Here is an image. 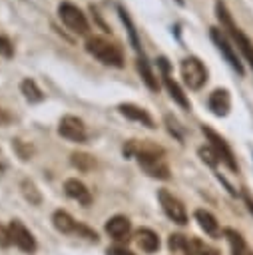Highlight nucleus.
I'll return each instance as SVG.
<instances>
[{"label":"nucleus","mask_w":253,"mask_h":255,"mask_svg":"<svg viewBox=\"0 0 253 255\" xmlns=\"http://www.w3.org/2000/svg\"><path fill=\"white\" fill-rule=\"evenodd\" d=\"M243 201H245V205H247V209H249V213L253 215V197L247 193V191H243Z\"/></svg>","instance_id":"2f4dec72"},{"label":"nucleus","mask_w":253,"mask_h":255,"mask_svg":"<svg viewBox=\"0 0 253 255\" xmlns=\"http://www.w3.org/2000/svg\"><path fill=\"white\" fill-rule=\"evenodd\" d=\"M52 221H54V227L58 229V231H62V233H70V235H80V237H86V239H90V241H98V235H96V231H92V229H88L86 225H82V223H78L68 211H62V209H58L56 213H54V217H52Z\"/></svg>","instance_id":"6e6552de"},{"label":"nucleus","mask_w":253,"mask_h":255,"mask_svg":"<svg viewBox=\"0 0 253 255\" xmlns=\"http://www.w3.org/2000/svg\"><path fill=\"white\" fill-rule=\"evenodd\" d=\"M165 124L169 126V133H171V135H175V139H177V141H181L183 137H181V133H179V129H177V122H175V118L167 114V116H165Z\"/></svg>","instance_id":"c85d7f7f"},{"label":"nucleus","mask_w":253,"mask_h":255,"mask_svg":"<svg viewBox=\"0 0 253 255\" xmlns=\"http://www.w3.org/2000/svg\"><path fill=\"white\" fill-rule=\"evenodd\" d=\"M108 255H135V253H131L126 247H110L108 249Z\"/></svg>","instance_id":"7c9ffc66"},{"label":"nucleus","mask_w":253,"mask_h":255,"mask_svg":"<svg viewBox=\"0 0 253 255\" xmlns=\"http://www.w3.org/2000/svg\"><path fill=\"white\" fill-rule=\"evenodd\" d=\"M22 193H24V197H26L30 203H34V205H38V203L42 201L40 191L36 189V185H34L30 179H24V181H22Z\"/></svg>","instance_id":"393cba45"},{"label":"nucleus","mask_w":253,"mask_h":255,"mask_svg":"<svg viewBox=\"0 0 253 255\" xmlns=\"http://www.w3.org/2000/svg\"><path fill=\"white\" fill-rule=\"evenodd\" d=\"M209 38H211V42L215 44V48L219 50V54L223 56V60L231 66V70H233V72H237V76H243V74H245L243 62H241V58L237 56L235 46H231V44H229V40H227L225 32H223L221 28H209Z\"/></svg>","instance_id":"20e7f679"},{"label":"nucleus","mask_w":253,"mask_h":255,"mask_svg":"<svg viewBox=\"0 0 253 255\" xmlns=\"http://www.w3.org/2000/svg\"><path fill=\"white\" fill-rule=\"evenodd\" d=\"M195 219H197L199 227H201L209 237H219V235H221V231H219V223H217V219H215L209 211H205V209H197V211H195Z\"/></svg>","instance_id":"412c9836"},{"label":"nucleus","mask_w":253,"mask_h":255,"mask_svg":"<svg viewBox=\"0 0 253 255\" xmlns=\"http://www.w3.org/2000/svg\"><path fill=\"white\" fill-rule=\"evenodd\" d=\"M0 56H4V58H12L14 56V46L6 36H0Z\"/></svg>","instance_id":"bb28decb"},{"label":"nucleus","mask_w":253,"mask_h":255,"mask_svg":"<svg viewBox=\"0 0 253 255\" xmlns=\"http://www.w3.org/2000/svg\"><path fill=\"white\" fill-rule=\"evenodd\" d=\"M8 229H10L12 241H14L22 251H26V253H34V251H36V239H34V235L26 229V225H24L22 221L12 219V223H10Z\"/></svg>","instance_id":"9b49d317"},{"label":"nucleus","mask_w":253,"mask_h":255,"mask_svg":"<svg viewBox=\"0 0 253 255\" xmlns=\"http://www.w3.org/2000/svg\"><path fill=\"white\" fill-rule=\"evenodd\" d=\"M135 68H137L141 80L145 82V86H147L151 92H157V90H159V82H157V76L153 74L151 64H149V60L145 58V54H143V56H137V60H135Z\"/></svg>","instance_id":"f3484780"},{"label":"nucleus","mask_w":253,"mask_h":255,"mask_svg":"<svg viewBox=\"0 0 253 255\" xmlns=\"http://www.w3.org/2000/svg\"><path fill=\"white\" fill-rule=\"evenodd\" d=\"M118 110H120V114L122 116H126L127 120H133V122H139L141 126H145V128H149V129H153L155 128V124H153V118L147 114V110H143V108H139V106H135V104H120L118 106Z\"/></svg>","instance_id":"4468645a"},{"label":"nucleus","mask_w":253,"mask_h":255,"mask_svg":"<svg viewBox=\"0 0 253 255\" xmlns=\"http://www.w3.org/2000/svg\"><path fill=\"white\" fill-rule=\"evenodd\" d=\"M201 131L205 133V137H207V141H209V147L215 151V155L219 157V161H223V163L227 165V169L235 173L239 167H237V161H235L233 151H231V147L227 145V141H225L217 131H213L209 126H201Z\"/></svg>","instance_id":"0eeeda50"},{"label":"nucleus","mask_w":253,"mask_h":255,"mask_svg":"<svg viewBox=\"0 0 253 255\" xmlns=\"http://www.w3.org/2000/svg\"><path fill=\"white\" fill-rule=\"evenodd\" d=\"M0 169H4V161H2V151H0Z\"/></svg>","instance_id":"72a5a7b5"},{"label":"nucleus","mask_w":253,"mask_h":255,"mask_svg":"<svg viewBox=\"0 0 253 255\" xmlns=\"http://www.w3.org/2000/svg\"><path fill=\"white\" fill-rule=\"evenodd\" d=\"M161 78H163V86H165V90L169 92L171 100H173L177 106H181L183 110H191V102H189L187 94L181 90V86H179L169 74H161Z\"/></svg>","instance_id":"dca6fc26"},{"label":"nucleus","mask_w":253,"mask_h":255,"mask_svg":"<svg viewBox=\"0 0 253 255\" xmlns=\"http://www.w3.org/2000/svg\"><path fill=\"white\" fill-rule=\"evenodd\" d=\"M223 235L229 241L231 255H253V249H249V245L245 243V239L241 237V233H237L235 229L227 227V229H223Z\"/></svg>","instance_id":"a211bd4d"},{"label":"nucleus","mask_w":253,"mask_h":255,"mask_svg":"<svg viewBox=\"0 0 253 255\" xmlns=\"http://www.w3.org/2000/svg\"><path fill=\"white\" fill-rule=\"evenodd\" d=\"M139 165H141V169H143L147 175H151V177L169 179V167H167V163H165V157H161V159H151V161H143V163H139Z\"/></svg>","instance_id":"4be33fe9"},{"label":"nucleus","mask_w":253,"mask_h":255,"mask_svg":"<svg viewBox=\"0 0 253 255\" xmlns=\"http://www.w3.org/2000/svg\"><path fill=\"white\" fill-rule=\"evenodd\" d=\"M135 241H137V245L145 253H155L159 249V237H157V233L151 231V229H147V227H143V229H139L135 233Z\"/></svg>","instance_id":"aec40b11"},{"label":"nucleus","mask_w":253,"mask_h":255,"mask_svg":"<svg viewBox=\"0 0 253 255\" xmlns=\"http://www.w3.org/2000/svg\"><path fill=\"white\" fill-rule=\"evenodd\" d=\"M8 122H10V114L0 108V126H2V124H8Z\"/></svg>","instance_id":"473e14b6"},{"label":"nucleus","mask_w":253,"mask_h":255,"mask_svg":"<svg viewBox=\"0 0 253 255\" xmlns=\"http://www.w3.org/2000/svg\"><path fill=\"white\" fill-rule=\"evenodd\" d=\"M207 108H209V112L213 116L225 118L229 114V110H231V96H229V92L225 88H215L209 94V98H207Z\"/></svg>","instance_id":"f8f14e48"},{"label":"nucleus","mask_w":253,"mask_h":255,"mask_svg":"<svg viewBox=\"0 0 253 255\" xmlns=\"http://www.w3.org/2000/svg\"><path fill=\"white\" fill-rule=\"evenodd\" d=\"M106 231L110 237H114L116 241H127L129 239V233H131V223L127 217L124 215H114L108 219L106 223Z\"/></svg>","instance_id":"ddd939ff"},{"label":"nucleus","mask_w":253,"mask_h":255,"mask_svg":"<svg viewBox=\"0 0 253 255\" xmlns=\"http://www.w3.org/2000/svg\"><path fill=\"white\" fill-rule=\"evenodd\" d=\"M157 199H159V203H161L163 213H165L171 221H175L177 225H185V223H187L185 207H183V203H181L177 197H173L167 189H159V191H157Z\"/></svg>","instance_id":"1a4fd4ad"},{"label":"nucleus","mask_w":253,"mask_h":255,"mask_svg":"<svg viewBox=\"0 0 253 255\" xmlns=\"http://www.w3.org/2000/svg\"><path fill=\"white\" fill-rule=\"evenodd\" d=\"M86 52L90 56H94L96 60H100L106 66H114V68H122L124 66V52L118 44L110 42L104 36H90L86 40Z\"/></svg>","instance_id":"f03ea898"},{"label":"nucleus","mask_w":253,"mask_h":255,"mask_svg":"<svg viewBox=\"0 0 253 255\" xmlns=\"http://www.w3.org/2000/svg\"><path fill=\"white\" fill-rule=\"evenodd\" d=\"M215 18L219 20L221 30H225V32L233 38L235 50L241 52L243 60L249 64V68H251V72H253V42L243 34L241 28L235 26V22H233V18H231V14H229V10H227V6H225L223 0H215Z\"/></svg>","instance_id":"f257e3e1"},{"label":"nucleus","mask_w":253,"mask_h":255,"mask_svg":"<svg viewBox=\"0 0 253 255\" xmlns=\"http://www.w3.org/2000/svg\"><path fill=\"white\" fill-rule=\"evenodd\" d=\"M175 2H177V4H179V6H183V4H185V2H183V0H175Z\"/></svg>","instance_id":"f704fd0d"},{"label":"nucleus","mask_w":253,"mask_h":255,"mask_svg":"<svg viewBox=\"0 0 253 255\" xmlns=\"http://www.w3.org/2000/svg\"><path fill=\"white\" fill-rule=\"evenodd\" d=\"M118 14H120V20L124 22V26H126V30H127V36H129V42H131V46H133L135 54H137V56H143V48H141V42H139L137 30H135V26H133V22H131L129 14H127V12H126V8H122V6H118Z\"/></svg>","instance_id":"6ab92c4d"},{"label":"nucleus","mask_w":253,"mask_h":255,"mask_svg":"<svg viewBox=\"0 0 253 255\" xmlns=\"http://www.w3.org/2000/svg\"><path fill=\"white\" fill-rule=\"evenodd\" d=\"M64 191H66L68 197L76 199V201L82 203V205H90V203H92V193H90V189H88L82 181H78V179H66Z\"/></svg>","instance_id":"2eb2a0df"},{"label":"nucleus","mask_w":253,"mask_h":255,"mask_svg":"<svg viewBox=\"0 0 253 255\" xmlns=\"http://www.w3.org/2000/svg\"><path fill=\"white\" fill-rule=\"evenodd\" d=\"M122 151H124L126 157H137L139 163L165 157L163 147L157 145V143H153V141H149V139H143V141H139V139H129V141L124 145Z\"/></svg>","instance_id":"39448f33"},{"label":"nucleus","mask_w":253,"mask_h":255,"mask_svg":"<svg viewBox=\"0 0 253 255\" xmlns=\"http://www.w3.org/2000/svg\"><path fill=\"white\" fill-rule=\"evenodd\" d=\"M193 243H195V253H197V255H221L215 247H209V245H205V243H201V241H197V239H195Z\"/></svg>","instance_id":"cd10ccee"},{"label":"nucleus","mask_w":253,"mask_h":255,"mask_svg":"<svg viewBox=\"0 0 253 255\" xmlns=\"http://www.w3.org/2000/svg\"><path fill=\"white\" fill-rule=\"evenodd\" d=\"M12 243V237H10V229H6L4 225H0V247H8Z\"/></svg>","instance_id":"c756f323"},{"label":"nucleus","mask_w":253,"mask_h":255,"mask_svg":"<svg viewBox=\"0 0 253 255\" xmlns=\"http://www.w3.org/2000/svg\"><path fill=\"white\" fill-rule=\"evenodd\" d=\"M58 133L70 141H76V143H84L88 139V131H86V126L80 118L76 116H64L58 124Z\"/></svg>","instance_id":"9d476101"},{"label":"nucleus","mask_w":253,"mask_h":255,"mask_svg":"<svg viewBox=\"0 0 253 255\" xmlns=\"http://www.w3.org/2000/svg\"><path fill=\"white\" fill-rule=\"evenodd\" d=\"M58 16H60V20L64 22V26H66L70 32H74V34H78V36L88 34V30H90L88 18H86V14H84L78 6L70 4V2H62V4L58 6Z\"/></svg>","instance_id":"423d86ee"},{"label":"nucleus","mask_w":253,"mask_h":255,"mask_svg":"<svg viewBox=\"0 0 253 255\" xmlns=\"http://www.w3.org/2000/svg\"><path fill=\"white\" fill-rule=\"evenodd\" d=\"M181 78L189 90H201L207 84V68L197 56H187L181 60Z\"/></svg>","instance_id":"7ed1b4c3"},{"label":"nucleus","mask_w":253,"mask_h":255,"mask_svg":"<svg viewBox=\"0 0 253 255\" xmlns=\"http://www.w3.org/2000/svg\"><path fill=\"white\" fill-rule=\"evenodd\" d=\"M20 92L24 94V98L30 102V104H38L44 100V92L38 88V84L32 80V78H26L20 82Z\"/></svg>","instance_id":"5701e85b"},{"label":"nucleus","mask_w":253,"mask_h":255,"mask_svg":"<svg viewBox=\"0 0 253 255\" xmlns=\"http://www.w3.org/2000/svg\"><path fill=\"white\" fill-rule=\"evenodd\" d=\"M199 157L207 163V165H211V167H215L217 163H219V157L215 155V151L207 145V147H199Z\"/></svg>","instance_id":"a878e982"},{"label":"nucleus","mask_w":253,"mask_h":255,"mask_svg":"<svg viewBox=\"0 0 253 255\" xmlns=\"http://www.w3.org/2000/svg\"><path fill=\"white\" fill-rule=\"evenodd\" d=\"M72 165L80 171H90L96 167V159L90 153H72Z\"/></svg>","instance_id":"b1692460"}]
</instances>
